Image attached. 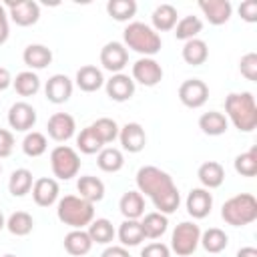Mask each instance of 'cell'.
Instances as JSON below:
<instances>
[{
  "mask_svg": "<svg viewBox=\"0 0 257 257\" xmlns=\"http://www.w3.org/2000/svg\"><path fill=\"white\" fill-rule=\"evenodd\" d=\"M137 191L145 197H149L155 205V209L163 215H171L181 205V193L177 185L173 183V177L153 165H145L137 171Z\"/></svg>",
  "mask_w": 257,
  "mask_h": 257,
  "instance_id": "6da1fadb",
  "label": "cell"
},
{
  "mask_svg": "<svg viewBox=\"0 0 257 257\" xmlns=\"http://www.w3.org/2000/svg\"><path fill=\"white\" fill-rule=\"evenodd\" d=\"M225 112H227V120H231L239 133H251L257 126L255 96L251 92H247V90L227 94Z\"/></svg>",
  "mask_w": 257,
  "mask_h": 257,
  "instance_id": "7a4b0ae2",
  "label": "cell"
},
{
  "mask_svg": "<svg viewBox=\"0 0 257 257\" xmlns=\"http://www.w3.org/2000/svg\"><path fill=\"white\" fill-rule=\"evenodd\" d=\"M122 40H124V48H131L147 58H153L163 46L161 34L155 32L153 26L145 22H128L126 28L122 30Z\"/></svg>",
  "mask_w": 257,
  "mask_h": 257,
  "instance_id": "3957f363",
  "label": "cell"
},
{
  "mask_svg": "<svg viewBox=\"0 0 257 257\" xmlns=\"http://www.w3.org/2000/svg\"><path fill=\"white\" fill-rule=\"evenodd\" d=\"M56 217L72 229H84L94 219V205L78 195H64L56 203Z\"/></svg>",
  "mask_w": 257,
  "mask_h": 257,
  "instance_id": "277c9868",
  "label": "cell"
},
{
  "mask_svg": "<svg viewBox=\"0 0 257 257\" xmlns=\"http://www.w3.org/2000/svg\"><path fill=\"white\" fill-rule=\"evenodd\" d=\"M221 217L231 227H245L257 219V199L251 193H239L221 207Z\"/></svg>",
  "mask_w": 257,
  "mask_h": 257,
  "instance_id": "5b68a950",
  "label": "cell"
},
{
  "mask_svg": "<svg viewBox=\"0 0 257 257\" xmlns=\"http://www.w3.org/2000/svg\"><path fill=\"white\" fill-rule=\"evenodd\" d=\"M50 169L52 175L60 181H70L80 171V157L68 145H58L50 151Z\"/></svg>",
  "mask_w": 257,
  "mask_h": 257,
  "instance_id": "8992f818",
  "label": "cell"
},
{
  "mask_svg": "<svg viewBox=\"0 0 257 257\" xmlns=\"http://www.w3.org/2000/svg\"><path fill=\"white\" fill-rule=\"evenodd\" d=\"M199 239H201V227L195 221H183L173 229L169 249L179 257H191L199 247Z\"/></svg>",
  "mask_w": 257,
  "mask_h": 257,
  "instance_id": "52a82bcc",
  "label": "cell"
},
{
  "mask_svg": "<svg viewBox=\"0 0 257 257\" xmlns=\"http://www.w3.org/2000/svg\"><path fill=\"white\" fill-rule=\"evenodd\" d=\"M4 8L16 26H32L40 18V6L34 0H10L4 4Z\"/></svg>",
  "mask_w": 257,
  "mask_h": 257,
  "instance_id": "ba28073f",
  "label": "cell"
},
{
  "mask_svg": "<svg viewBox=\"0 0 257 257\" xmlns=\"http://www.w3.org/2000/svg\"><path fill=\"white\" fill-rule=\"evenodd\" d=\"M100 64H102L104 70H108L112 74H118L128 64V50L124 48L122 42L110 40L100 48Z\"/></svg>",
  "mask_w": 257,
  "mask_h": 257,
  "instance_id": "9c48e42d",
  "label": "cell"
},
{
  "mask_svg": "<svg viewBox=\"0 0 257 257\" xmlns=\"http://www.w3.org/2000/svg\"><path fill=\"white\" fill-rule=\"evenodd\" d=\"M209 98V86L199 78H187L179 86V100L187 108H201Z\"/></svg>",
  "mask_w": 257,
  "mask_h": 257,
  "instance_id": "30bf717a",
  "label": "cell"
},
{
  "mask_svg": "<svg viewBox=\"0 0 257 257\" xmlns=\"http://www.w3.org/2000/svg\"><path fill=\"white\" fill-rule=\"evenodd\" d=\"M131 78L143 86H157L163 80V66L155 58L141 56L133 64V76Z\"/></svg>",
  "mask_w": 257,
  "mask_h": 257,
  "instance_id": "8fae6325",
  "label": "cell"
},
{
  "mask_svg": "<svg viewBox=\"0 0 257 257\" xmlns=\"http://www.w3.org/2000/svg\"><path fill=\"white\" fill-rule=\"evenodd\" d=\"M46 133L52 141L56 143H66L68 139L74 137L76 133V122H74V116L68 114V112H54L48 122H46Z\"/></svg>",
  "mask_w": 257,
  "mask_h": 257,
  "instance_id": "7c38bea8",
  "label": "cell"
},
{
  "mask_svg": "<svg viewBox=\"0 0 257 257\" xmlns=\"http://www.w3.org/2000/svg\"><path fill=\"white\" fill-rule=\"evenodd\" d=\"M8 124H10V128H14L18 133H30V128L36 124L34 106L24 102V100L14 102L8 110Z\"/></svg>",
  "mask_w": 257,
  "mask_h": 257,
  "instance_id": "4fadbf2b",
  "label": "cell"
},
{
  "mask_svg": "<svg viewBox=\"0 0 257 257\" xmlns=\"http://www.w3.org/2000/svg\"><path fill=\"white\" fill-rule=\"evenodd\" d=\"M72 80L66 74H52L44 84V94L52 104H64L72 96Z\"/></svg>",
  "mask_w": 257,
  "mask_h": 257,
  "instance_id": "5bb4252c",
  "label": "cell"
},
{
  "mask_svg": "<svg viewBox=\"0 0 257 257\" xmlns=\"http://www.w3.org/2000/svg\"><path fill=\"white\" fill-rule=\"evenodd\" d=\"M185 207H187V213L193 219H205L213 209V195L203 187L191 189L189 195H187Z\"/></svg>",
  "mask_w": 257,
  "mask_h": 257,
  "instance_id": "9a60e30c",
  "label": "cell"
},
{
  "mask_svg": "<svg viewBox=\"0 0 257 257\" xmlns=\"http://www.w3.org/2000/svg\"><path fill=\"white\" fill-rule=\"evenodd\" d=\"M104 88H106V94L110 100L124 102L128 98H133V94H135V80L128 74L118 72V74H112L108 80H104Z\"/></svg>",
  "mask_w": 257,
  "mask_h": 257,
  "instance_id": "2e32d148",
  "label": "cell"
},
{
  "mask_svg": "<svg viewBox=\"0 0 257 257\" xmlns=\"http://www.w3.org/2000/svg\"><path fill=\"white\" fill-rule=\"evenodd\" d=\"M58 193H60L58 181L52 177H40L32 185V199L38 207H50L58 203Z\"/></svg>",
  "mask_w": 257,
  "mask_h": 257,
  "instance_id": "e0dca14e",
  "label": "cell"
},
{
  "mask_svg": "<svg viewBox=\"0 0 257 257\" xmlns=\"http://www.w3.org/2000/svg\"><path fill=\"white\" fill-rule=\"evenodd\" d=\"M199 8L203 16L209 20V24L213 26H221L229 22L233 14V6L229 0H199Z\"/></svg>",
  "mask_w": 257,
  "mask_h": 257,
  "instance_id": "ac0fdd59",
  "label": "cell"
},
{
  "mask_svg": "<svg viewBox=\"0 0 257 257\" xmlns=\"http://www.w3.org/2000/svg\"><path fill=\"white\" fill-rule=\"evenodd\" d=\"M118 141H120L124 151L141 153L147 145V135H145V128L139 122H126L124 126L118 128Z\"/></svg>",
  "mask_w": 257,
  "mask_h": 257,
  "instance_id": "d6986e66",
  "label": "cell"
},
{
  "mask_svg": "<svg viewBox=\"0 0 257 257\" xmlns=\"http://www.w3.org/2000/svg\"><path fill=\"white\" fill-rule=\"evenodd\" d=\"M74 82L82 92H96L98 88L104 86V76H102V70L96 68L94 64H84L76 70Z\"/></svg>",
  "mask_w": 257,
  "mask_h": 257,
  "instance_id": "ffe728a7",
  "label": "cell"
},
{
  "mask_svg": "<svg viewBox=\"0 0 257 257\" xmlns=\"http://www.w3.org/2000/svg\"><path fill=\"white\" fill-rule=\"evenodd\" d=\"M92 239L84 229H72L64 235V251L72 257H82L92 249Z\"/></svg>",
  "mask_w": 257,
  "mask_h": 257,
  "instance_id": "44dd1931",
  "label": "cell"
},
{
  "mask_svg": "<svg viewBox=\"0 0 257 257\" xmlns=\"http://www.w3.org/2000/svg\"><path fill=\"white\" fill-rule=\"evenodd\" d=\"M22 60L30 70H42L52 62V50L44 44H28L22 52Z\"/></svg>",
  "mask_w": 257,
  "mask_h": 257,
  "instance_id": "7402d4cb",
  "label": "cell"
},
{
  "mask_svg": "<svg viewBox=\"0 0 257 257\" xmlns=\"http://www.w3.org/2000/svg\"><path fill=\"white\" fill-rule=\"evenodd\" d=\"M197 177H199L203 189L211 191V189H217V187L223 185V181H225V169L217 161H207V163H203L199 167Z\"/></svg>",
  "mask_w": 257,
  "mask_h": 257,
  "instance_id": "603a6c76",
  "label": "cell"
},
{
  "mask_svg": "<svg viewBox=\"0 0 257 257\" xmlns=\"http://www.w3.org/2000/svg\"><path fill=\"white\" fill-rule=\"evenodd\" d=\"M76 191H78V197H82L84 201L94 205V203L102 201V197H104V183L94 175H84L78 179Z\"/></svg>",
  "mask_w": 257,
  "mask_h": 257,
  "instance_id": "cb8c5ba5",
  "label": "cell"
},
{
  "mask_svg": "<svg viewBox=\"0 0 257 257\" xmlns=\"http://www.w3.org/2000/svg\"><path fill=\"white\" fill-rule=\"evenodd\" d=\"M177 8L173 4H159L153 14H151V22H153V30L155 32H167V30H173L175 24L179 22L177 18Z\"/></svg>",
  "mask_w": 257,
  "mask_h": 257,
  "instance_id": "d4e9b609",
  "label": "cell"
},
{
  "mask_svg": "<svg viewBox=\"0 0 257 257\" xmlns=\"http://www.w3.org/2000/svg\"><path fill=\"white\" fill-rule=\"evenodd\" d=\"M118 209H120L124 219H137L139 221L145 215V197L139 191H126L118 201Z\"/></svg>",
  "mask_w": 257,
  "mask_h": 257,
  "instance_id": "484cf974",
  "label": "cell"
},
{
  "mask_svg": "<svg viewBox=\"0 0 257 257\" xmlns=\"http://www.w3.org/2000/svg\"><path fill=\"white\" fill-rule=\"evenodd\" d=\"M141 227H143L145 239H159V237H163V235L167 233V229H169V219H167V215H163V213H159V211H153V213L143 215Z\"/></svg>",
  "mask_w": 257,
  "mask_h": 257,
  "instance_id": "4316f807",
  "label": "cell"
},
{
  "mask_svg": "<svg viewBox=\"0 0 257 257\" xmlns=\"http://www.w3.org/2000/svg\"><path fill=\"white\" fill-rule=\"evenodd\" d=\"M116 237L122 247H137L145 241V233L141 227V221L137 219H124L116 231Z\"/></svg>",
  "mask_w": 257,
  "mask_h": 257,
  "instance_id": "83f0119b",
  "label": "cell"
},
{
  "mask_svg": "<svg viewBox=\"0 0 257 257\" xmlns=\"http://www.w3.org/2000/svg\"><path fill=\"white\" fill-rule=\"evenodd\" d=\"M199 128L209 137H219L229 128V120L219 110H209L199 116Z\"/></svg>",
  "mask_w": 257,
  "mask_h": 257,
  "instance_id": "f1b7e54d",
  "label": "cell"
},
{
  "mask_svg": "<svg viewBox=\"0 0 257 257\" xmlns=\"http://www.w3.org/2000/svg\"><path fill=\"white\" fill-rule=\"evenodd\" d=\"M181 56H183V60H185L187 64H191V66H201V64H205V60L209 58L207 42L201 40V38L187 40V42L183 44Z\"/></svg>",
  "mask_w": 257,
  "mask_h": 257,
  "instance_id": "f546056e",
  "label": "cell"
},
{
  "mask_svg": "<svg viewBox=\"0 0 257 257\" xmlns=\"http://www.w3.org/2000/svg\"><path fill=\"white\" fill-rule=\"evenodd\" d=\"M32 185H34V179H32V173L28 169H16L12 171L10 179H8V191L12 197H24L32 191Z\"/></svg>",
  "mask_w": 257,
  "mask_h": 257,
  "instance_id": "4dcf8cb0",
  "label": "cell"
},
{
  "mask_svg": "<svg viewBox=\"0 0 257 257\" xmlns=\"http://www.w3.org/2000/svg\"><path fill=\"white\" fill-rule=\"evenodd\" d=\"M199 243L203 245V249H205L207 253H221L223 249H227L229 237H227V233H225L223 229H219V227H209L207 231L201 233Z\"/></svg>",
  "mask_w": 257,
  "mask_h": 257,
  "instance_id": "1f68e13d",
  "label": "cell"
},
{
  "mask_svg": "<svg viewBox=\"0 0 257 257\" xmlns=\"http://www.w3.org/2000/svg\"><path fill=\"white\" fill-rule=\"evenodd\" d=\"M96 165L100 171L104 173H118L122 167H124V157L118 149L114 147H104L98 151V157H96Z\"/></svg>",
  "mask_w": 257,
  "mask_h": 257,
  "instance_id": "d6a6232c",
  "label": "cell"
},
{
  "mask_svg": "<svg viewBox=\"0 0 257 257\" xmlns=\"http://www.w3.org/2000/svg\"><path fill=\"white\" fill-rule=\"evenodd\" d=\"M86 233H88V237L92 239V243H98V245H108V243L114 239V235H116L112 223H110L108 219H104V217L92 219V223L88 225Z\"/></svg>",
  "mask_w": 257,
  "mask_h": 257,
  "instance_id": "836d02e7",
  "label": "cell"
},
{
  "mask_svg": "<svg viewBox=\"0 0 257 257\" xmlns=\"http://www.w3.org/2000/svg\"><path fill=\"white\" fill-rule=\"evenodd\" d=\"M12 86L20 96H34L40 90V78L34 70H22L12 78Z\"/></svg>",
  "mask_w": 257,
  "mask_h": 257,
  "instance_id": "e575fe53",
  "label": "cell"
},
{
  "mask_svg": "<svg viewBox=\"0 0 257 257\" xmlns=\"http://www.w3.org/2000/svg\"><path fill=\"white\" fill-rule=\"evenodd\" d=\"M6 229H8L12 235H16V237H26V235H30L32 229H34V219H32V215L26 213V211H14V213L6 219Z\"/></svg>",
  "mask_w": 257,
  "mask_h": 257,
  "instance_id": "d590c367",
  "label": "cell"
},
{
  "mask_svg": "<svg viewBox=\"0 0 257 257\" xmlns=\"http://www.w3.org/2000/svg\"><path fill=\"white\" fill-rule=\"evenodd\" d=\"M175 38L177 40H183V42H187V40H193V38H197V34L203 30V22H201V18L199 16H183L177 24H175Z\"/></svg>",
  "mask_w": 257,
  "mask_h": 257,
  "instance_id": "8d00e7d4",
  "label": "cell"
},
{
  "mask_svg": "<svg viewBox=\"0 0 257 257\" xmlns=\"http://www.w3.org/2000/svg\"><path fill=\"white\" fill-rule=\"evenodd\" d=\"M106 12L116 22H128L137 14V2L135 0H110L106 4Z\"/></svg>",
  "mask_w": 257,
  "mask_h": 257,
  "instance_id": "74e56055",
  "label": "cell"
},
{
  "mask_svg": "<svg viewBox=\"0 0 257 257\" xmlns=\"http://www.w3.org/2000/svg\"><path fill=\"white\" fill-rule=\"evenodd\" d=\"M46 149H48V141H46V137L42 135V133H38V131H30V133H26V137L22 139V151H24V155L26 157H40V155H44L46 153Z\"/></svg>",
  "mask_w": 257,
  "mask_h": 257,
  "instance_id": "f35d334b",
  "label": "cell"
},
{
  "mask_svg": "<svg viewBox=\"0 0 257 257\" xmlns=\"http://www.w3.org/2000/svg\"><path fill=\"white\" fill-rule=\"evenodd\" d=\"M235 171L241 177H255L257 175V147H251L247 153H241L233 161Z\"/></svg>",
  "mask_w": 257,
  "mask_h": 257,
  "instance_id": "ab89813d",
  "label": "cell"
},
{
  "mask_svg": "<svg viewBox=\"0 0 257 257\" xmlns=\"http://www.w3.org/2000/svg\"><path fill=\"white\" fill-rule=\"evenodd\" d=\"M90 126H92V131L96 133V137L100 139L102 145H108V143H112L114 139H118V124H116V120H112V118H108V116L96 118Z\"/></svg>",
  "mask_w": 257,
  "mask_h": 257,
  "instance_id": "60d3db41",
  "label": "cell"
},
{
  "mask_svg": "<svg viewBox=\"0 0 257 257\" xmlns=\"http://www.w3.org/2000/svg\"><path fill=\"white\" fill-rule=\"evenodd\" d=\"M76 147L82 155H94L100 149H104V145L100 143V139L96 137V133L92 131V126H86L80 131V135L76 137Z\"/></svg>",
  "mask_w": 257,
  "mask_h": 257,
  "instance_id": "b9f144b4",
  "label": "cell"
},
{
  "mask_svg": "<svg viewBox=\"0 0 257 257\" xmlns=\"http://www.w3.org/2000/svg\"><path fill=\"white\" fill-rule=\"evenodd\" d=\"M239 70L247 80H257V54L255 52H247L245 56H241Z\"/></svg>",
  "mask_w": 257,
  "mask_h": 257,
  "instance_id": "7bdbcfd3",
  "label": "cell"
},
{
  "mask_svg": "<svg viewBox=\"0 0 257 257\" xmlns=\"http://www.w3.org/2000/svg\"><path fill=\"white\" fill-rule=\"evenodd\" d=\"M141 257H171V249L165 243L153 241L141 249Z\"/></svg>",
  "mask_w": 257,
  "mask_h": 257,
  "instance_id": "ee69618b",
  "label": "cell"
},
{
  "mask_svg": "<svg viewBox=\"0 0 257 257\" xmlns=\"http://www.w3.org/2000/svg\"><path fill=\"white\" fill-rule=\"evenodd\" d=\"M14 151V135L8 128H0V159L10 157Z\"/></svg>",
  "mask_w": 257,
  "mask_h": 257,
  "instance_id": "f6af8a7d",
  "label": "cell"
},
{
  "mask_svg": "<svg viewBox=\"0 0 257 257\" xmlns=\"http://www.w3.org/2000/svg\"><path fill=\"white\" fill-rule=\"evenodd\" d=\"M239 14H241V18H243L245 22H249V24L257 22V2H255V0H245V2H241V4H239Z\"/></svg>",
  "mask_w": 257,
  "mask_h": 257,
  "instance_id": "bcb514c9",
  "label": "cell"
},
{
  "mask_svg": "<svg viewBox=\"0 0 257 257\" xmlns=\"http://www.w3.org/2000/svg\"><path fill=\"white\" fill-rule=\"evenodd\" d=\"M10 34V26H8V12L4 8V4H0V44H4L8 40Z\"/></svg>",
  "mask_w": 257,
  "mask_h": 257,
  "instance_id": "7dc6e473",
  "label": "cell"
},
{
  "mask_svg": "<svg viewBox=\"0 0 257 257\" xmlns=\"http://www.w3.org/2000/svg\"><path fill=\"white\" fill-rule=\"evenodd\" d=\"M100 257H131V253H128V249L122 247V245H108V247L100 253Z\"/></svg>",
  "mask_w": 257,
  "mask_h": 257,
  "instance_id": "c3c4849f",
  "label": "cell"
},
{
  "mask_svg": "<svg viewBox=\"0 0 257 257\" xmlns=\"http://www.w3.org/2000/svg\"><path fill=\"white\" fill-rule=\"evenodd\" d=\"M8 86H12V74H10V70H8V68L0 66V92H2V90H6Z\"/></svg>",
  "mask_w": 257,
  "mask_h": 257,
  "instance_id": "681fc988",
  "label": "cell"
},
{
  "mask_svg": "<svg viewBox=\"0 0 257 257\" xmlns=\"http://www.w3.org/2000/svg\"><path fill=\"white\" fill-rule=\"evenodd\" d=\"M235 257H257V249L255 247H241Z\"/></svg>",
  "mask_w": 257,
  "mask_h": 257,
  "instance_id": "f907efd6",
  "label": "cell"
},
{
  "mask_svg": "<svg viewBox=\"0 0 257 257\" xmlns=\"http://www.w3.org/2000/svg\"><path fill=\"white\" fill-rule=\"evenodd\" d=\"M4 227H6V217H4V213L0 211V231H2Z\"/></svg>",
  "mask_w": 257,
  "mask_h": 257,
  "instance_id": "816d5d0a",
  "label": "cell"
},
{
  "mask_svg": "<svg viewBox=\"0 0 257 257\" xmlns=\"http://www.w3.org/2000/svg\"><path fill=\"white\" fill-rule=\"evenodd\" d=\"M2 257H18V255H12V253H6V255H2Z\"/></svg>",
  "mask_w": 257,
  "mask_h": 257,
  "instance_id": "f5cc1de1",
  "label": "cell"
},
{
  "mask_svg": "<svg viewBox=\"0 0 257 257\" xmlns=\"http://www.w3.org/2000/svg\"><path fill=\"white\" fill-rule=\"evenodd\" d=\"M0 173H2V163H0Z\"/></svg>",
  "mask_w": 257,
  "mask_h": 257,
  "instance_id": "db71d44e",
  "label": "cell"
}]
</instances>
